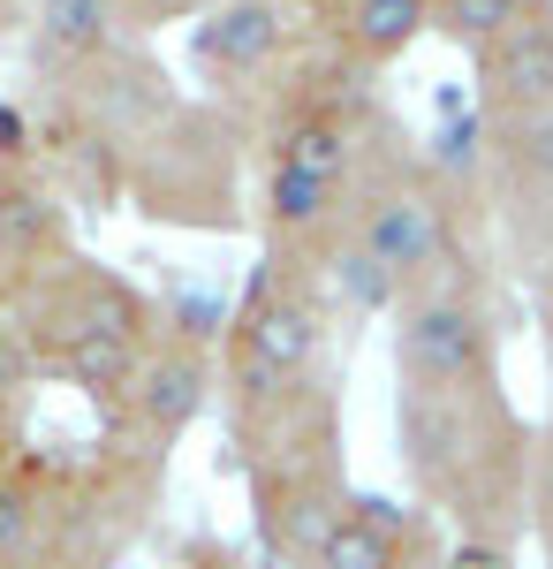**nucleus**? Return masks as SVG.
I'll list each match as a JSON object with an SVG mask.
<instances>
[{"mask_svg":"<svg viewBox=\"0 0 553 569\" xmlns=\"http://www.w3.org/2000/svg\"><path fill=\"white\" fill-rule=\"evenodd\" d=\"M546 569H553V562H546Z\"/></svg>","mask_w":553,"mask_h":569,"instance_id":"5701e85b","label":"nucleus"},{"mask_svg":"<svg viewBox=\"0 0 553 569\" xmlns=\"http://www.w3.org/2000/svg\"><path fill=\"white\" fill-rule=\"evenodd\" d=\"M394 463L410 501H425L448 539H531V463L539 418H523L509 372L394 388Z\"/></svg>","mask_w":553,"mask_h":569,"instance_id":"f257e3e1","label":"nucleus"},{"mask_svg":"<svg viewBox=\"0 0 553 569\" xmlns=\"http://www.w3.org/2000/svg\"><path fill=\"white\" fill-rule=\"evenodd\" d=\"M69 251H77V228H69L61 182L46 176L39 160L0 168V297H16L23 281H39L46 266H61Z\"/></svg>","mask_w":553,"mask_h":569,"instance_id":"ddd939ff","label":"nucleus"},{"mask_svg":"<svg viewBox=\"0 0 553 569\" xmlns=\"http://www.w3.org/2000/svg\"><path fill=\"white\" fill-rule=\"evenodd\" d=\"M539 426H553V342H546V418Z\"/></svg>","mask_w":553,"mask_h":569,"instance_id":"4be33fe9","label":"nucleus"},{"mask_svg":"<svg viewBox=\"0 0 553 569\" xmlns=\"http://www.w3.org/2000/svg\"><path fill=\"white\" fill-rule=\"evenodd\" d=\"M137 46V23L122 16V0H31V31H23V61L46 91L84 77L91 61Z\"/></svg>","mask_w":553,"mask_h":569,"instance_id":"2eb2a0df","label":"nucleus"},{"mask_svg":"<svg viewBox=\"0 0 553 569\" xmlns=\"http://www.w3.org/2000/svg\"><path fill=\"white\" fill-rule=\"evenodd\" d=\"M425 144L402 130V114L386 107L364 69H349L341 53H311L289 61V77L258 107V160H289V168H319V176L372 190L394 168H410Z\"/></svg>","mask_w":553,"mask_h":569,"instance_id":"39448f33","label":"nucleus"},{"mask_svg":"<svg viewBox=\"0 0 553 569\" xmlns=\"http://www.w3.org/2000/svg\"><path fill=\"white\" fill-rule=\"evenodd\" d=\"M356 206H364V190L319 176V168L258 160V236H265V251L326 266V251L356 228Z\"/></svg>","mask_w":553,"mask_h":569,"instance_id":"f8f14e48","label":"nucleus"},{"mask_svg":"<svg viewBox=\"0 0 553 569\" xmlns=\"http://www.w3.org/2000/svg\"><path fill=\"white\" fill-rule=\"evenodd\" d=\"M213 0H122V16L137 23V39H152V31H174V23H198Z\"/></svg>","mask_w":553,"mask_h":569,"instance_id":"a211bd4d","label":"nucleus"},{"mask_svg":"<svg viewBox=\"0 0 553 569\" xmlns=\"http://www.w3.org/2000/svg\"><path fill=\"white\" fill-rule=\"evenodd\" d=\"M477 206L501 236L515 273H539L553 259V107L546 114H477Z\"/></svg>","mask_w":553,"mask_h":569,"instance_id":"1a4fd4ad","label":"nucleus"},{"mask_svg":"<svg viewBox=\"0 0 553 569\" xmlns=\"http://www.w3.org/2000/svg\"><path fill=\"white\" fill-rule=\"evenodd\" d=\"M303 0H213L198 23H190V77L205 84V99L220 107H265L273 84L289 77L296 61V39H303Z\"/></svg>","mask_w":553,"mask_h":569,"instance_id":"9d476101","label":"nucleus"},{"mask_svg":"<svg viewBox=\"0 0 553 569\" xmlns=\"http://www.w3.org/2000/svg\"><path fill=\"white\" fill-rule=\"evenodd\" d=\"M228 471H243V501H251V555L265 569H303L319 531L341 517L349 486V418H341V388L319 380L303 388L281 418H265L251 440L228 448Z\"/></svg>","mask_w":553,"mask_h":569,"instance_id":"20e7f679","label":"nucleus"},{"mask_svg":"<svg viewBox=\"0 0 553 569\" xmlns=\"http://www.w3.org/2000/svg\"><path fill=\"white\" fill-rule=\"evenodd\" d=\"M440 569H523V547H501V539H448V562Z\"/></svg>","mask_w":553,"mask_h":569,"instance_id":"6ab92c4d","label":"nucleus"},{"mask_svg":"<svg viewBox=\"0 0 553 569\" xmlns=\"http://www.w3.org/2000/svg\"><path fill=\"white\" fill-rule=\"evenodd\" d=\"M174 569H265L251 547H235V539H220V531H190L182 547H174Z\"/></svg>","mask_w":553,"mask_h":569,"instance_id":"f3484780","label":"nucleus"},{"mask_svg":"<svg viewBox=\"0 0 553 569\" xmlns=\"http://www.w3.org/2000/svg\"><path fill=\"white\" fill-rule=\"evenodd\" d=\"M334 380V297L326 273L289 251H258L243 297L220 327V418L228 448L281 418L303 388Z\"/></svg>","mask_w":553,"mask_h":569,"instance_id":"7ed1b4c3","label":"nucleus"},{"mask_svg":"<svg viewBox=\"0 0 553 569\" xmlns=\"http://www.w3.org/2000/svg\"><path fill=\"white\" fill-rule=\"evenodd\" d=\"M303 8L319 23V46L364 77L394 69L418 39H432V0H303Z\"/></svg>","mask_w":553,"mask_h":569,"instance_id":"dca6fc26","label":"nucleus"},{"mask_svg":"<svg viewBox=\"0 0 553 569\" xmlns=\"http://www.w3.org/2000/svg\"><path fill=\"white\" fill-rule=\"evenodd\" d=\"M546 107H553V0H539L515 31H501L470 61V114L501 122V114H546Z\"/></svg>","mask_w":553,"mask_h":569,"instance_id":"4468645a","label":"nucleus"},{"mask_svg":"<svg viewBox=\"0 0 553 569\" xmlns=\"http://www.w3.org/2000/svg\"><path fill=\"white\" fill-rule=\"evenodd\" d=\"M0 319L23 342L39 380L77 388L107 410L129 388V372L144 365V350L160 342L168 305L144 281H129L122 266L69 251L61 266H46L39 281H23L16 297H0Z\"/></svg>","mask_w":553,"mask_h":569,"instance_id":"f03ea898","label":"nucleus"},{"mask_svg":"<svg viewBox=\"0 0 553 569\" xmlns=\"http://www.w3.org/2000/svg\"><path fill=\"white\" fill-rule=\"evenodd\" d=\"M448 562V525L425 501H394V493H349L341 517L319 531L303 569H440Z\"/></svg>","mask_w":553,"mask_h":569,"instance_id":"9b49d317","label":"nucleus"},{"mask_svg":"<svg viewBox=\"0 0 553 569\" xmlns=\"http://www.w3.org/2000/svg\"><path fill=\"white\" fill-rule=\"evenodd\" d=\"M31 31V0H0V39H23Z\"/></svg>","mask_w":553,"mask_h":569,"instance_id":"412c9836","label":"nucleus"},{"mask_svg":"<svg viewBox=\"0 0 553 569\" xmlns=\"http://www.w3.org/2000/svg\"><path fill=\"white\" fill-rule=\"evenodd\" d=\"M99 182L122 198L129 213L160 228H205L228 236L243 220V114L220 99H174L160 122L129 137L122 152L99 168Z\"/></svg>","mask_w":553,"mask_h":569,"instance_id":"423d86ee","label":"nucleus"},{"mask_svg":"<svg viewBox=\"0 0 553 569\" xmlns=\"http://www.w3.org/2000/svg\"><path fill=\"white\" fill-rule=\"evenodd\" d=\"M531 281V305H539V342H553V259L539 273H523Z\"/></svg>","mask_w":553,"mask_h":569,"instance_id":"aec40b11","label":"nucleus"},{"mask_svg":"<svg viewBox=\"0 0 553 569\" xmlns=\"http://www.w3.org/2000/svg\"><path fill=\"white\" fill-rule=\"evenodd\" d=\"M477 236H485L477 190L463 176H448L432 152H418L410 168L372 182L364 206H356V228H349V243L386 266L402 305L432 297V289H493V266H485Z\"/></svg>","mask_w":553,"mask_h":569,"instance_id":"0eeeda50","label":"nucleus"},{"mask_svg":"<svg viewBox=\"0 0 553 569\" xmlns=\"http://www.w3.org/2000/svg\"><path fill=\"white\" fill-rule=\"evenodd\" d=\"M220 327H228V311L205 305L168 311L160 342L129 372V388L107 402V448L114 456L144 463V471H168L182 433L220 402Z\"/></svg>","mask_w":553,"mask_h":569,"instance_id":"6e6552de","label":"nucleus"}]
</instances>
